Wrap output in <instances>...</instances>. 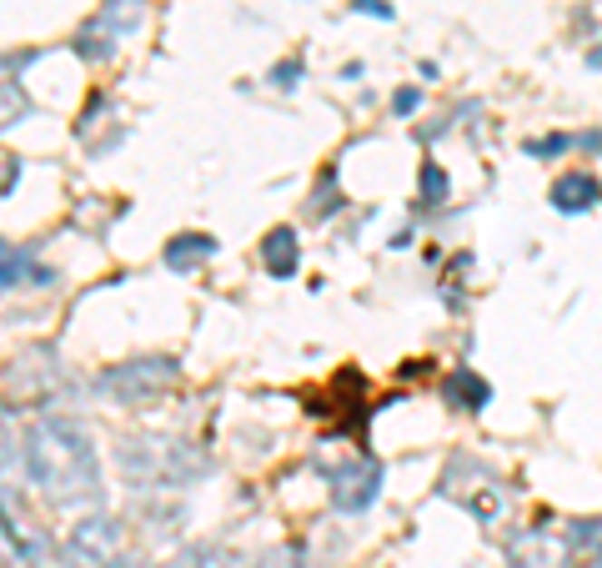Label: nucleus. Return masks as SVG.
Segmentation results:
<instances>
[{
    "label": "nucleus",
    "instance_id": "obj_1",
    "mask_svg": "<svg viewBox=\"0 0 602 568\" xmlns=\"http://www.w3.org/2000/svg\"><path fill=\"white\" fill-rule=\"evenodd\" d=\"M25 463L31 478L41 483L51 498L75 503L96 493V453H91L86 433L71 423H41L25 443Z\"/></svg>",
    "mask_w": 602,
    "mask_h": 568
},
{
    "label": "nucleus",
    "instance_id": "obj_2",
    "mask_svg": "<svg viewBox=\"0 0 602 568\" xmlns=\"http://www.w3.org/2000/svg\"><path fill=\"white\" fill-rule=\"evenodd\" d=\"M376 488H382V463H376V458H356V463H346V468L336 473L332 498L342 503L346 514H356V508H366V503L376 498Z\"/></svg>",
    "mask_w": 602,
    "mask_h": 568
},
{
    "label": "nucleus",
    "instance_id": "obj_3",
    "mask_svg": "<svg viewBox=\"0 0 602 568\" xmlns=\"http://www.w3.org/2000/svg\"><path fill=\"white\" fill-rule=\"evenodd\" d=\"M552 207H558V211H587V207H597V181H592L587 171H562L558 181H552Z\"/></svg>",
    "mask_w": 602,
    "mask_h": 568
},
{
    "label": "nucleus",
    "instance_id": "obj_4",
    "mask_svg": "<svg viewBox=\"0 0 602 568\" xmlns=\"http://www.w3.org/2000/svg\"><path fill=\"white\" fill-rule=\"evenodd\" d=\"M206 257H216V241L201 237V231H186V237H176L171 247H166V267H176V272H191Z\"/></svg>",
    "mask_w": 602,
    "mask_h": 568
},
{
    "label": "nucleus",
    "instance_id": "obj_5",
    "mask_svg": "<svg viewBox=\"0 0 602 568\" xmlns=\"http://www.w3.org/2000/svg\"><path fill=\"white\" fill-rule=\"evenodd\" d=\"M442 393H447V403L452 407H467V413H477V407L487 403V397H492V387L482 383V377H477V372H452L447 377V387H442Z\"/></svg>",
    "mask_w": 602,
    "mask_h": 568
},
{
    "label": "nucleus",
    "instance_id": "obj_6",
    "mask_svg": "<svg viewBox=\"0 0 602 568\" xmlns=\"http://www.w3.org/2000/svg\"><path fill=\"white\" fill-rule=\"evenodd\" d=\"M261 262H267L271 277H291L296 272V237L286 227H277L267 241H261Z\"/></svg>",
    "mask_w": 602,
    "mask_h": 568
},
{
    "label": "nucleus",
    "instance_id": "obj_7",
    "mask_svg": "<svg viewBox=\"0 0 602 568\" xmlns=\"http://www.w3.org/2000/svg\"><path fill=\"white\" fill-rule=\"evenodd\" d=\"M25 251H15V247H5V241H0V287H15L25 277Z\"/></svg>",
    "mask_w": 602,
    "mask_h": 568
},
{
    "label": "nucleus",
    "instance_id": "obj_8",
    "mask_svg": "<svg viewBox=\"0 0 602 568\" xmlns=\"http://www.w3.org/2000/svg\"><path fill=\"white\" fill-rule=\"evenodd\" d=\"M422 197H427V207H442L447 201V171L442 166H422Z\"/></svg>",
    "mask_w": 602,
    "mask_h": 568
},
{
    "label": "nucleus",
    "instance_id": "obj_9",
    "mask_svg": "<svg viewBox=\"0 0 602 568\" xmlns=\"http://www.w3.org/2000/svg\"><path fill=\"white\" fill-rule=\"evenodd\" d=\"M572 538H578L587 553L602 558V518H587V524H578V528H572Z\"/></svg>",
    "mask_w": 602,
    "mask_h": 568
},
{
    "label": "nucleus",
    "instance_id": "obj_10",
    "mask_svg": "<svg viewBox=\"0 0 602 568\" xmlns=\"http://www.w3.org/2000/svg\"><path fill=\"white\" fill-rule=\"evenodd\" d=\"M527 152H538V156H558V152H568V136H548V142H532Z\"/></svg>",
    "mask_w": 602,
    "mask_h": 568
},
{
    "label": "nucleus",
    "instance_id": "obj_11",
    "mask_svg": "<svg viewBox=\"0 0 602 568\" xmlns=\"http://www.w3.org/2000/svg\"><path fill=\"white\" fill-rule=\"evenodd\" d=\"M356 11H366V15H382V21H387V15H392V5H387V0H356Z\"/></svg>",
    "mask_w": 602,
    "mask_h": 568
},
{
    "label": "nucleus",
    "instance_id": "obj_12",
    "mask_svg": "<svg viewBox=\"0 0 602 568\" xmlns=\"http://www.w3.org/2000/svg\"><path fill=\"white\" fill-rule=\"evenodd\" d=\"M291 76H296V61H286V66H277V76H271V81H277V86H296V81H291Z\"/></svg>",
    "mask_w": 602,
    "mask_h": 568
},
{
    "label": "nucleus",
    "instance_id": "obj_13",
    "mask_svg": "<svg viewBox=\"0 0 602 568\" xmlns=\"http://www.w3.org/2000/svg\"><path fill=\"white\" fill-rule=\"evenodd\" d=\"M412 106H417V91H397V111H402V116H407Z\"/></svg>",
    "mask_w": 602,
    "mask_h": 568
},
{
    "label": "nucleus",
    "instance_id": "obj_14",
    "mask_svg": "<svg viewBox=\"0 0 602 568\" xmlns=\"http://www.w3.org/2000/svg\"><path fill=\"white\" fill-rule=\"evenodd\" d=\"M592 568H602V558H597V563H592Z\"/></svg>",
    "mask_w": 602,
    "mask_h": 568
}]
</instances>
